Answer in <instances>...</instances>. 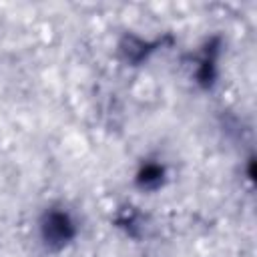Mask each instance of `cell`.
<instances>
[{"label":"cell","mask_w":257,"mask_h":257,"mask_svg":"<svg viewBox=\"0 0 257 257\" xmlns=\"http://www.w3.org/2000/svg\"><path fill=\"white\" fill-rule=\"evenodd\" d=\"M46 235L56 237V239H66L68 237V223L60 215H52L48 225H46Z\"/></svg>","instance_id":"6da1fadb"}]
</instances>
